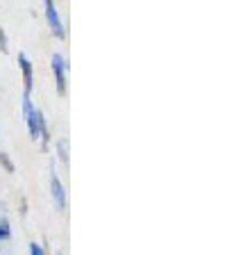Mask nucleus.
<instances>
[{
  "mask_svg": "<svg viewBox=\"0 0 227 255\" xmlns=\"http://www.w3.org/2000/svg\"><path fill=\"white\" fill-rule=\"evenodd\" d=\"M23 114H25V121H27V130H30V139L32 141H41L43 148H48V126H46V119H43V112L37 110L32 105V101L27 96H23Z\"/></svg>",
  "mask_w": 227,
  "mask_h": 255,
  "instance_id": "1",
  "label": "nucleus"
},
{
  "mask_svg": "<svg viewBox=\"0 0 227 255\" xmlns=\"http://www.w3.org/2000/svg\"><path fill=\"white\" fill-rule=\"evenodd\" d=\"M43 9H46L48 25H50V30L55 32V37H57V39H64V37H66V32H64L62 18H59V11H57V7H55V2H46V5H43Z\"/></svg>",
  "mask_w": 227,
  "mask_h": 255,
  "instance_id": "2",
  "label": "nucleus"
},
{
  "mask_svg": "<svg viewBox=\"0 0 227 255\" xmlns=\"http://www.w3.org/2000/svg\"><path fill=\"white\" fill-rule=\"evenodd\" d=\"M53 73H55V82H57V91L59 96L66 94V62L59 53L53 55Z\"/></svg>",
  "mask_w": 227,
  "mask_h": 255,
  "instance_id": "3",
  "label": "nucleus"
},
{
  "mask_svg": "<svg viewBox=\"0 0 227 255\" xmlns=\"http://www.w3.org/2000/svg\"><path fill=\"white\" fill-rule=\"evenodd\" d=\"M18 66H21L23 87H25L23 96H27V98H30V94H32V64H30V59L25 57V53H18Z\"/></svg>",
  "mask_w": 227,
  "mask_h": 255,
  "instance_id": "4",
  "label": "nucleus"
},
{
  "mask_svg": "<svg viewBox=\"0 0 227 255\" xmlns=\"http://www.w3.org/2000/svg\"><path fill=\"white\" fill-rule=\"evenodd\" d=\"M50 194H53V201L57 203V207H66V191H64L62 180L57 178V173H50Z\"/></svg>",
  "mask_w": 227,
  "mask_h": 255,
  "instance_id": "5",
  "label": "nucleus"
},
{
  "mask_svg": "<svg viewBox=\"0 0 227 255\" xmlns=\"http://www.w3.org/2000/svg\"><path fill=\"white\" fill-rule=\"evenodd\" d=\"M9 237H11L9 221H7V219H2V221H0V239H9Z\"/></svg>",
  "mask_w": 227,
  "mask_h": 255,
  "instance_id": "6",
  "label": "nucleus"
},
{
  "mask_svg": "<svg viewBox=\"0 0 227 255\" xmlns=\"http://www.w3.org/2000/svg\"><path fill=\"white\" fill-rule=\"evenodd\" d=\"M0 162H2V166H5V169L9 171V173H11V171H14V164H11V159L7 157L5 153H0Z\"/></svg>",
  "mask_w": 227,
  "mask_h": 255,
  "instance_id": "7",
  "label": "nucleus"
},
{
  "mask_svg": "<svg viewBox=\"0 0 227 255\" xmlns=\"http://www.w3.org/2000/svg\"><path fill=\"white\" fill-rule=\"evenodd\" d=\"M30 255H46V253H43V249L37 244V242H32L30 244Z\"/></svg>",
  "mask_w": 227,
  "mask_h": 255,
  "instance_id": "8",
  "label": "nucleus"
},
{
  "mask_svg": "<svg viewBox=\"0 0 227 255\" xmlns=\"http://www.w3.org/2000/svg\"><path fill=\"white\" fill-rule=\"evenodd\" d=\"M0 50L7 53V37H5V30H2V27H0Z\"/></svg>",
  "mask_w": 227,
  "mask_h": 255,
  "instance_id": "9",
  "label": "nucleus"
}]
</instances>
